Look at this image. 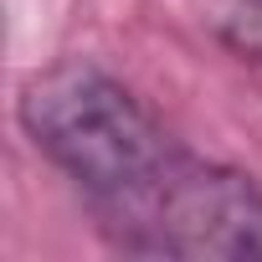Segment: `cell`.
Listing matches in <instances>:
<instances>
[{
    "label": "cell",
    "mask_w": 262,
    "mask_h": 262,
    "mask_svg": "<svg viewBox=\"0 0 262 262\" xmlns=\"http://www.w3.org/2000/svg\"><path fill=\"white\" fill-rule=\"evenodd\" d=\"M16 113L26 139L103 211V226L134 216L180 160L165 123L88 57L31 72Z\"/></svg>",
    "instance_id": "obj_1"
},
{
    "label": "cell",
    "mask_w": 262,
    "mask_h": 262,
    "mask_svg": "<svg viewBox=\"0 0 262 262\" xmlns=\"http://www.w3.org/2000/svg\"><path fill=\"white\" fill-rule=\"evenodd\" d=\"M108 231L128 252H149V257L262 262V185L242 170L180 149V160L155 185V195Z\"/></svg>",
    "instance_id": "obj_2"
},
{
    "label": "cell",
    "mask_w": 262,
    "mask_h": 262,
    "mask_svg": "<svg viewBox=\"0 0 262 262\" xmlns=\"http://www.w3.org/2000/svg\"><path fill=\"white\" fill-rule=\"evenodd\" d=\"M206 26L231 57L262 62V0H206Z\"/></svg>",
    "instance_id": "obj_3"
}]
</instances>
